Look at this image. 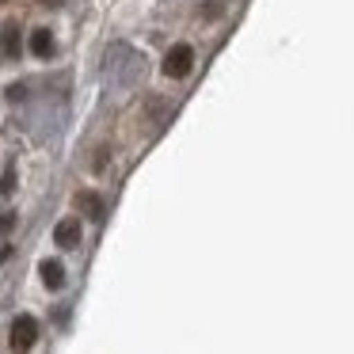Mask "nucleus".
Segmentation results:
<instances>
[{"mask_svg":"<svg viewBox=\"0 0 354 354\" xmlns=\"http://www.w3.org/2000/svg\"><path fill=\"white\" fill-rule=\"evenodd\" d=\"M191 65H194V50L187 46V42H179V46H171L168 57H164V77L179 80V77H187V73H191Z\"/></svg>","mask_w":354,"mask_h":354,"instance_id":"1","label":"nucleus"},{"mask_svg":"<svg viewBox=\"0 0 354 354\" xmlns=\"http://www.w3.org/2000/svg\"><path fill=\"white\" fill-rule=\"evenodd\" d=\"M35 339H39V320L35 316H16V324H12V346L27 351V346H35Z\"/></svg>","mask_w":354,"mask_h":354,"instance_id":"2","label":"nucleus"},{"mask_svg":"<svg viewBox=\"0 0 354 354\" xmlns=\"http://www.w3.org/2000/svg\"><path fill=\"white\" fill-rule=\"evenodd\" d=\"M54 244L57 248H80V217H65V221L54 225Z\"/></svg>","mask_w":354,"mask_h":354,"instance_id":"3","label":"nucleus"},{"mask_svg":"<svg viewBox=\"0 0 354 354\" xmlns=\"http://www.w3.org/2000/svg\"><path fill=\"white\" fill-rule=\"evenodd\" d=\"M39 274H42V286H46V290H62V286H65V267L57 259H42L39 263Z\"/></svg>","mask_w":354,"mask_h":354,"instance_id":"4","label":"nucleus"},{"mask_svg":"<svg viewBox=\"0 0 354 354\" xmlns=\"http://www.w3.org/2000/svg\"><path fill=\"white\" fill-rule=\"evenodd\" d=\"M77 209L84 217H92V221H100V217H103V198L95 191H80L77 194Z\"/></svg>","mask_w":354,"mask_h":354,"instance_id":"5","label":"nucleus"},{"mask_svg":"<svg viewBox=\"0 0 354 354\" xmlns=\"http://www.w3.org/2000/svg\"><path fill=\"white\" fill-rule=\"evenodd\" d=\"M31 54L35 57H50V54H54V35H50L46 27L31 31Z\"/></svg>","mask_w":354,"mask_h":354,"instance_id":"6","label":"nucleus"},{"mask_svg":"<svg viewBox=\"0 0 354 354\" xmlns=\"http://www.w3.org/2000/svg\"><path fill=\"white\" fill-rule=\"evenodd\" d=\"M0 50H4V57H19V27L16 24L4 27V35H0Z\"/></svg>","mask_w":354,"mask_h":354,"instance_id":"7","label":"nucleus"},{"mask_svg":"<svg viewBox=\"0 0 354 354\" xmlns=\"http://www.w3.org/2000/svg\"><path fill=\"white\" fill-rule=\"evenodd\" d=\"M12 229H16V214L12 209H0V236H8Z\"/></svg>","mask_w":354,"mask_h":354,"instance_id":"8","label":"nucleus"},{"mask_svg":"<svg viewBox=\"0 0 354 354\" xmlns=\"http://www.w3.org/2000/svg\"><path fill=\"white\" fill-rule=\"evenodd\" d=\"M12 191H16V176L4 171V179H0V194H12Z\"/></svg>","mask_w":354,"mask_h":354,"instance_id":"9","label":"nucleus"},{"mask_svg":"<svg viewBox=\"0 0 354 354\" xmlns=\"http://www.w3.org/2000/svg\"><path fill=\"white\" fill-rule=\"evenodd\" d=\"M8 255H12V248H8V244H0V263L8 259Z\"/></svg>","mask_w":354,"mask_h":354,"instance_id":"10","label":"nucleus"},{"mask_svg":"<svg viewBox=\"0 0 354 354\" xmlns=\"http://www.w3.org/2000/svg\"><path fill=\"white\" fill-rule=\"evenodd\" d=\"M0 4H4V0H0Z\"/></svg>","mask_w":354,"mask_h":354,"instance_id":"11","label":"nucleus"}]
</instances>
